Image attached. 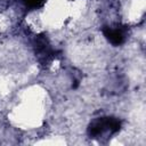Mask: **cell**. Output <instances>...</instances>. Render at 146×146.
Here are the masks:
<instances>
[{
  "label": "cell",
  "mask_w": 146,
  "mask_h": 146,
  "mask_svg": "<svg viewBox=\"0 0 146 146\" xmlns=\"http://www.w3.org/2000/svg\"><path fill=\"white\" fill-rule=\"evenodd\" d=\"M121 122L112 116L108 117H99L95 121H92L88 127V135L92 138H96L100 135H103L105 131H108L111 133H115L120 130Z\"/></svg>",
  "instance_id": "obj_1"
},
{
  "label": "cell",
  "mask_w": 146,
  "mask_h": 146,
  "mask_svg": "<svg viewBox=\"0 0 146 146\" xmlns=\"http://www.w3.org/2000/svg\"><path fill=\"white\" fill-rule=\"evenodd\" d=\"M103 34L114 46H120L124 41V33L119 29H112L110 26H104Z\"/></svg>",
  "instance_id": "obj_2"
},
{
  "label": "cell",
  "mask_w": 146,
  "mask_h": 146,
  "mask_svg": "<svg viewBox=\"0 0 146 146\" xmlns=\"http://www.w3.org/2000/svg\"><path fill=\"white\" fill-rule=\"evenodd\" d=\"M22 1L29 8H39L44 3V0H22Z\"/></svg>",
  "instance_id": "obj_3"
}]
</instances>
